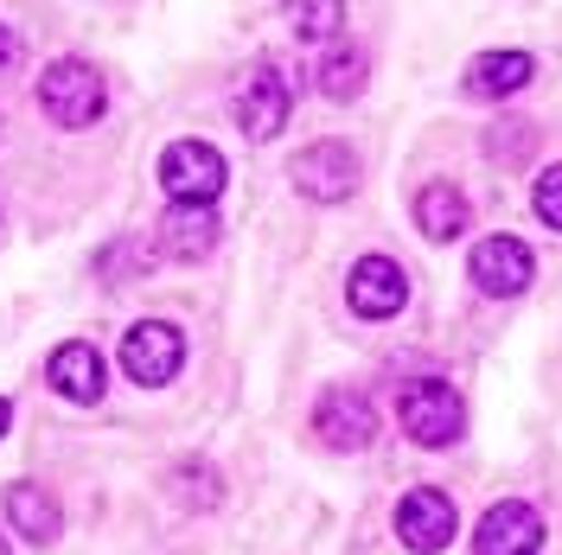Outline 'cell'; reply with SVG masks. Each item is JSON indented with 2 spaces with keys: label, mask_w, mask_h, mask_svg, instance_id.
Wrapping results in <instances>:
<instances>
[{
  "label": "cell",
  "mask_w": 562,
  "mask_h": 555,
  "mask_svg": "<svg viewBox=\"0 0 562 555\" xmlns=\"http://www.w3.org/2000/svg\"><path fill=\"white\" fill-rule=\"evenodd\" d=\"M45 383L65 396V403H77V409H97L109 389V364L97 346H83V339H70V346L52 351V364H45Z\"/></svg>",
  "instance_id": "7c38bea8"
},
{
  "label": "cell",
  "mask_w": 562,
  "mask_h": 555,
  "mask_svg": "<svg viewBox=\"0 0 562 555\" xmlns=\"http://www.w3.org/2000/svg\"><path fill=\"white\" fill-rule=\"evenodd\" d=\"M396 421H403V434H409L416 448H454L460 434H467V403H460L454 383L422 377V383H403Z\"/></svg>",
  "instance_id": "7a4b0ae2"
},
{
  "label": "cell",
  "mask_w": 562,
  "mask_h": 555,
  "mask_svg": "<svg viewBox=\"0 0 562 555\" xmlns=\"http://www.w3.org/2000/svg\"><path fill=\"white\" fill-rule=\"evenodd\" d=\"M224 179H231V167L211 140H173L160 154V185H167L173 205H217Z\"/></svg>",
  "instance_id": "277c9868"
},
{
  "label": "cell",
  "mask_w": 562,
  "mask_h": 555,
  "mask_svg": "<svg viewBox=\"0 0 562 555\" xmlns=\"http://www.w3.org/2000/svg\"><path fill=\"white\" fill-rule=\"evenodd\" d=\"M346 301L358 319H396V313L409 307V275L390 256H364L346 275Z\"/></svg>",
  "instance_id": "30bf717a"
},
{
  "label": "cell",
  "mask_w": 562,
  "mask_h": 555,
  "mask_svg": "<svg viewBox=\"0 0 562 555\" xmlns=\"http://www.w3.org/2000/svg\"><path fill=\"white\" fill-rule=\"evenodd\" d=\"M20 58V38H13V26H0V70Z\"/></svg>",
  "instance_id": "ffe728a7"
},
{
  "label": "cell",
  "mask_w": 562,
  "mask_h": 555,
  "mask_svg": "<svg viewBox=\"0 0 562 555\" xmlns=\"http://www.w3.org/2000/svg\"><path fill=\"white\" fill-rule=\"evenodd\" d=\"M530 211H537L550 230H562V160L537 173V185H530Z\"/></svg>",
  "instance_id": "d6986e66"
},
{
  "label": "cell",
  "mask_w": 562,
  "mask_h": 555,
  "mask_svg": "<svg viewBox=\"0 0 562 555\" xmlns=\"http://www.w3.org/2000/svg\"><path fill=\"white\" fill-rule=\"evenodd\" d=\"M454 498L448 491H435V486H416V491H403V505H396V536H403V550H416V555H441L448 543H454Z\"/></svg>",
  "instance_id": "52a82bcc"
},
{
  "label": "cell",
  "mask_w": 562,
  "mask_h": 555,
  "mask_svg": "<svg viewBox=\"0 0 562 555\" xmlns=\"http://www.w3.org/2000/svg\"><path fill=\"white\" fill-rule=\"evenodd\" d=\"M530 77H537V58L530 52H480L473 65H467V97H480V103H505V97H518Z\"/></svg>",
  "instance_id": "4fadbf2b"
},
{
  "label": "cell",
  "mask_w": 562,
  "mask_h": 555,
  "mask_svg": "<svg viewBox=\"0 0 562 555\" xmlns=\"http://www.w3.org/2000/svg\"><path fill=\"white\" fill-rule=\"evenodd\" d=\"M364 83H371V52H364V45L333 38V45L314 58V90L326 97V103H358Z\"/></svg>",
  "instance_id": "5bb4252c"
},
{
  "label": "cell",
  "mask_w": 562,
  "mask_h": 555,
  "mask_svg": "<svg viewBox=\"0 0 562 555\" xmlns=\"http://www.w3.org/2000/svg\"><path fill=\"white\" fill-rule=\"evenodd\" d=\"M288 185L301 199H314V205H346L358 192V154L346 140H314V147H301L288 160Z\"/></svg>",
  "instance_id": "3957f363"
},
{
  "label": "cell",
  "mask_w": 562,
  "mask_h": 555,
  "mask_svg": "<svg viewBox=\"0 0 562 555\" xmlns=\"http://www.w3.org/2000/svg\"><path fill=\"white\" fill-rule=\"evenodd\" d=\"M467 217H473V205H467V192L448 185V179H435V185L416 192V230L428 243H454L460 230H467Z\"/></svg>",
  "instance_id": "2e32d148"
},
{
  "label": "cell",
  "mask_w": 562,
  "mask_h": 555,
  "mask_svg": "<svg viewBox=\"0 0 562 555\" xmlns=\"http://www.w3.org/2000/svg\"><path fill=\"white\" fill-rule=\"evenodd\" d=\"M314 434L339 453L371 448V441H378V409H371V396H358V389H326L319 409H314Z\"/></svg>",
  "instance_id": "8fae6325"
},
{
  "label": "cell",
  "mask_w": 562,
  "mask_h": 555,
  "mask_svg": "<svg viewBox=\"0 0 562 555\" xmlns=\"http://www.w3.org/2000/svg\"><path fill=\"white\" fill-rule=\"evenodd\" d=\"M7 428H13V403H7V396H0V434H7Z\"/></svg>",
  "instance_id": "44dd1931"
},
{
  "label": "cell",
  "mask_w": 562,
  "mask_h": 555,
  "mask_svg": "<svg viewBox=\"0 0 562 555\" xmlns=\"http://www.w3.org/2000/svg\"><path fill=\"white\" fill-rule=\"evenodd\" d=\"M160 243L179 262H205L211 249H217V205H167Z\"/></svg>",
  "instance_id": "9a60e30c"
},
{
  "label": "cell",
  "mask_w": 562,
  "mask_h": 555,
  "mask_svg": "<svg viewBox=\"0 0 562 555\" xmlns=\"http://www.w3.org/2000/svg\"><path fill=\"white\" fill-rule=\"evenodd\" d=\"M281 13H288L294 38H307V45H333L346 26V0H281Z\"/></svg>",
  "instance_id": "ac0fdd59"
},
{
  "label": "cell",
  "mask_w": 562,
  "mask_h": 555,
  "mask_svg": "<svg viewBox=\"0 0 562 555\" xmlns=\"http://www.w3.org/2000/svg\"><path fill=\"white\" fill-rule=\"evenodd\" d=\"M467 275L492 301H518L530 287V275H537V256L518 237H486V243H473V256H467Z\"/></svg>",
  "instance_id": "8992f818"
},
{
  "label": "cell",
  "mask_w": 562,
  "mask_h": 555,
  "mask_svg": "<svg viewBox=\"0 0 562 555\" xmlns=\"http://www.w3.org/2000/svg\"><path fill=\"white\" fill-rule=\"evenodd\" d=\"M179 364H186V332H179L173 319H140L128 326V339H122V371L140 383V389H167L179 377Z\"/></svg>",
  "instance_id": "5b68a950"
},
{
  "label": "cell",
  "mask_w": 562,
  "mask_h": 555,
  "mask_svg": "<svg viewBox=\"0 0 562 555\" xmlns=\"http://www.w3.org/2000/svg\"><path fill=\"white\" fill-rule=\"evenodd\" d=\"M7 518H13V530H20L26 543H52V536H58V505H52V491L33 486V479L7 491Z\"/></svg>",
  "instance_id": "e0dca14e"
},
{
  "label": "cell",
  "mask_w": 562,
  "mask_h": 555,
  "mask_svg": "<svg viewBox=\"0 0 562 555\" xmlns=\"http://www.w3.org/2000/svg\"><path fill=\"white\" fill-rule=\"evenodd\" d=\"M537 550H543V511L525 505V498L492 505L473 530V555H537Z\"/></svg>",
  "instance_id": "9c48e42d"
},
{
  "label": "cell",
  "mask_w": 562,
  "mask_h": 555,
  "mask_svg": "<svg viewBox=\"0 0 562 555\" xmlns=\"http://www.w3.org/2000/svg\"><path fill=\"white\" fill-rule=\"evenodd\" d=\"M288 115H294V90H288V70L281 65H256L244 83V97H237V128L249 140H276L288 128Z\"/></svg>",
  "instance_id": "ba28073f"
},
{
  "label": "cell",
  "mask_w": 562,
  "mask_h": 555,
  "mask_svg": "<svg viewBox=\"0 0 562 555\" xmlns=\"http://www.w3.org/2000/svg\"><path fill=\"white\" fill-rule=\"evenodd\" d=\"M0 555H13V550H7V536H0Z\"/></svg>",
  "instance_id": "7402d4cb"
},
{
  "label": "cell",
  "mask_w": 562,
  "mask_h": 555,
  "mask_svg": "<svg viewBox=\"0 0 562 555\" xmlns=\"http://www.w3.org/2000/svg\"><path fill=\"white\" fill-rule=\"evenodd\" d=\"M38 103H45V115H52L58 128H90V122H103V109H109L103 70L90 65V58H58V65H45L38 70Z\"/></svg>",
  "instance_id": "6da1fadb"
}]
</instances>
